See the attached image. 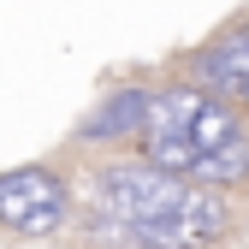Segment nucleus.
<instances>
[{"mask_svg":"<svg viewBox=\"0 0 249 249\" xmlns=\"http://www.w3.org/2000/svg\"><path fill=\"white\" fill-rule=\"evenodd\" d=\"M190 196V178H172L148 160H119L107 172H95V190H89V220L107 231H131L148 220H166V213Z\"/></svg>","mask_w":249,"mask_h":249,"instance_id":"nucleus-1","label":"nucleus"},{"mask_svg":"<svg viewBox=\"0 0 249 249\" xmlns=\"http://www.w3.org/2000/svg\"><path fill=\"white\" fill-rule=\"evenodd\" d=\"M71 220V184L53 166H12L0 172V231L12 237H53Z\"/></svg>","mask_w":249,"mask_h":249,"instance_id":"nucleus-2","label":"nucleus"},{"mask_svg":"<svg viewBox=\"0 0 249 249\" xmlns=\"http://www.w3.org/2000/svg\"><path fill=\"white\" fill-rule=\"evenodd\" d=\"M231 196L226 190H208V184H190V196H184L166 220H148V226H131L119 231L124 243L137 249H213L226 231H231Z\"/></svg>","mask_w":249,"mask_h":249,"instance_id":"nucleus-3","label":"nucleus"},{"mask_svg":"<svg viewBox=\"0 0 249 249\" xmlns=\"http://www.w3.org/2000/svg\"><path fill=\"white\" fill-rule=\"evenodd\" d=\"M190 83H202L208 95H220L249 113V6L226 18L213 36L190 53Z\"/></svg>","mask_w":249,"mask_h":249,"instance_id":"nucleus-4","label":"nucleus"},{"mask_svg":"<svg viewBox=\"0 0 249 249\" xmlns=\"http://www.w3.org/2000/svg\"><path fill=\"white\" fill-rule=\"evenodd\" d=\"M142 113H148V83H119L71 124V142L83 148H119L142 137Z\"/></svg>","mask_w":249,"mask_h":249,"instance_id":"nucleus-5","label":"nucleus"},{"mask_svg":"<svg viewBox=\"0 0 249 249\" xmlns=\"http://www.w3.org/2000/svg\"><path fill=\"white\" fill-rule=\"evenodd\" d=\"M190 184H208V190H231V184H249V137H226L220 148L196 154L190 166Z\"/></svg>","mask_w":249,"mask_h":249,"instance_id":"nucleus-6","label":"nucleus"}]
</instances>
